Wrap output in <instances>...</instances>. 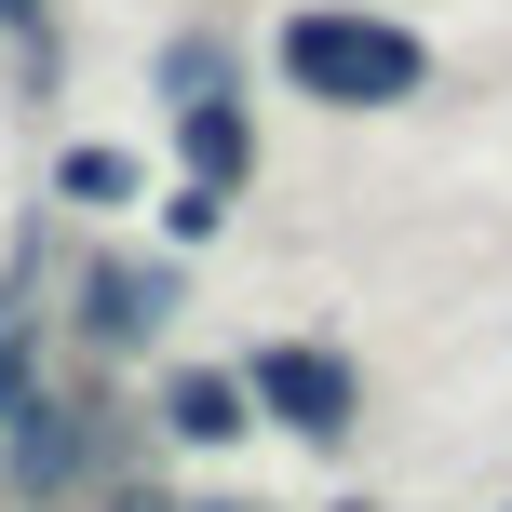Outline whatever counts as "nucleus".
<instances>
[{
    "mask_svg": "<svg viewBox=\"0 0 512 512\" xmlns=\"http://www.w3.org/2000/svg\"><path fill=\"white\" fill-rule=\"evenodd\" d=\"M14 405H27V351L0 337V418H14Z\"/></svg>",
    "mask_w": 512,
    "mask_h": 512,
    "instance_id": "obj_9",
    "label": "nucleus"
},
{
    "mask_svg": "<svg viewBox=\"0 0 512 512\" xmlns=\"http://www.w3.org/2000/svg\"><path fill=\"white\" fill-rule=\"evenodd\" d=\"M243 391L283 418V432H310V445H337V432L364 418V378H351V364H337V351H283V337L256 351V378H243Z\"/></svg>",
    "mask_w": 512,
    "mask_h": 512,
    "instance_id": "obj_2",
    "label": "nucleus"
},
{
    "mask_svg": "<svg viewBox=\"0 0 512 512\" xmlns=\"http://www.w3.org/2000/svg\"><path fill=\"white\" fill-rule=\"evenodd\" d=\"M216 81H230V68H216V41H176V54H162V95H176V108H203Z\"/></svg>",
    "mask_w": 512,
    "mask_h": 512,
    "instance_id": "obj_8",
    "label": "nucleus"
},
{
    "mask_svg": "<svg viewBox=\"0 0 512 512\" xmlns=\"http://www.w3.org/2000/svg\"><path fill=\"white\" fill-rule=\"evenodd\" d=\"M283 81H297L310 108H391V95L432 81V54L391 14H283Z\"/></svg>",
    "mask_w": 512,
    "mask_h": 512,
    "instance_id": "obj_1",
    "label": "nucleus"
},
{
    "mask_svg": "<svg viewBox=\"0 0 512 512\" xmlns=\"http://www.w3.org/2000/svg\"><path fill=\"white\" fill-rule=\"evenodd\" d=\"M176 122H189V189H243V108L203 95V108H176Z\"/></svg>",
    "mask_w": 512,
    "mask_h": 512,
    "instance_id": "obj_4",
    "label": "nucleus"
},
{
    "mask_svg": "<svg viewBox=\"0 0 512 512\" xmlns=\"http://www.w3.org/2000/svg\"><path fill=\"white\" fill-rule=\"evenodd\" d=\"M27 418V432H14V472H27V486H68V472H81V418L68 405H14Z\"/></svg>",
    "mask_w": 512,
    "mask_h": 512,
    "instance_id": "obj_6",
    "label": "nucleus"
},
{
    "mask_svg": "<svg viewBox=\"0 0 512 512\" xmlns=\"http://www.w3.org/2000/svg\"><path fill=\"white\" fill-rule=\"evenodd\" d=\"M243 405H256V391H243V378H203V364L162 391V418H176L189 445H230V432H243Z\"/></svg>",
    "mask_w": 512,
    "mask_h": 512,
    "instance_id": "obj_5",
    "label": "nucleus"
},
{
    "mask_svg": "<svg viewBox=\"0 0 512 512\" xmlns=\"http://www.w3.org/2000/svg\"><path fill=\"white\" fill-rule=\"evenodd\" d=\"M81 297H95V337H108V351H135V337L176 310V270H135V256H122V270H95Z\"/></svg>",
    "mask_w": 512,
    "mask_h": 512,
    "instance_id": "obj_3",
    "label": "nucleus"
},
{
    "mask_svg": "<svg viewBox=\"0 0 512 512\" xmlns=\"http://www.w3.org/2000/svg\"><path fill=\"white\" fill-rule=\"evenodd\" d=\"M68 203H135V162L122 149H68Z\"/></svg>",
    "mask_w": 512,
    "mask_h": 512,
    "instance_id": "obj_7",
    "label": "nucleus"
},
{
    "mask_svg": "<svg viewBox=\"0 0 512 512\" xmlns=\"http://www.w3.org/2000/svg\"><path fill=\"white\" fill-rule=\"evenodd\" d=\"M203 512H230V499H203Z\"/></svg>",
    "mask_w": 512,
    "mask_h": 512,
    "instance_id": "obj_10",
    "label": "nucleus"
}]
</instances>
